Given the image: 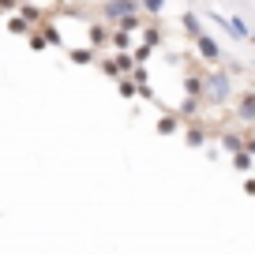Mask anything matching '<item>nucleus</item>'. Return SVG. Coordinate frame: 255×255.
<instances>
[{
  "label": "nucleus",
  "instance_id": "obj_1",
  "mask_svg": "<svg viewBox=\"0 0 255 255\" xmlns=\"http://www.w3.org/2000/svg\"><path fill=\"white\" fill-rule=\"evenodd\" d=\"M229 75L225 72H214L203 87H207V102H214V105H222V102H229V94H233V87H229Z\"/></svg>",
  "mask_w": 255,
  "mask_h": 255
},
{
  "label": "nucleus",
  "instance_id": "obj_2",
  "mask_svg": "<svg viewBox=\"0 0 255 255\" xmlns=\"http://www.w3.org/2000/svg\"><path fill=\"white\" fill-rule=\"evenodd\" d=\"M199 53H203V60H207V64H218V60H222V49H218V41L207 38V34H199Z\"/></svg>",
  "mask_w": 255,
  "mask_h": 255
},
{
  "label": "nucleus",
  "instance_id": "obj_3",
  "mask_svg": "<svg viewBox=\"0 0 255 255\" xmlns=\"http://www.w3.org/2000/svg\"><path fill=\"white\" fill-rule=\"evenodd\" d=\"M237 117L240 120H255V90H248V94L237 98Z\"/></svg>",
  "mask_w": 255,
  "mask_h": 255
},
{
  "label": "nucleus",
  "instance_id": "obj_4",
  "mask_svg": "<svg viewBox=\"0 0 255 255\" xmlns=\"http://www.w3.org/2000/svg\"><path fill=\"white\" fill-rule=\"evenodd\" d=\"M218 19L225 23V30H229L233 38H252V30L244 26V19H240V15H218Z\"/></svg>",
  "mask_w": 255,
  "mask_h": 255
},
{
  "label": "nucleus",
  "instance_id": "obj_5",
  "mask_svg": "<svg viewBox=\"0 0 255 255\" xmlns=\"http://www.w3.org/2000/svg\"><path fill=\"white\" fill-rule=\"evenodd\" d=\"M135 11H139V4H109L105 15L109 19H128V15H135Z\"/></svg>",
  "mask_w": 255,
  "mask_h": 255
},
{
  "label": "nucleus",
  "instance_id": "obj_6",
  "mask_svg": "<svg viewBox=\"0 0 255 255\" xmlns=\"http://www.w3.org/2000/svg\"><path fill=\"white\" fill-rule=\"evenodd\" d=\"M252 41H255V38H252Z\"/></svg>",
  "mask_w": 255,
  "mask_h": 255
}]
</instances>
